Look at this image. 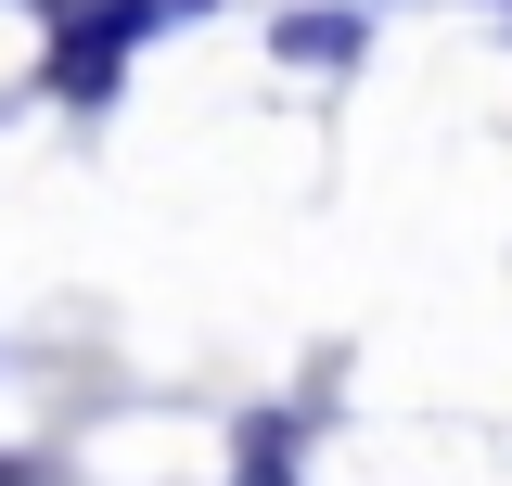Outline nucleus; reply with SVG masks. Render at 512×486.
Returning a JSON list of instances; mask_svg holds the SVG:
<instances>
[{
    "mask_svg": "<svg viewBox=\"0 0 512 486\" xmlns=\"http://www.w3.org/2000/svg\"><path fill=\"white\" fill-rule=\"evenodd\" d=\"M192 0H64L52 13V52H39V90L52 103H116L128 52L154 39V26H180Z\"/></svg>",
    "mask_w": 512,
    "mask_h": 486,
    "instance_id": "obj_1",
    "label": "nucleus"
},
{
    "mask_svg": "<svg viewBox=\"0 0 512 486\" xmlns=\"http://www.w3.org/2000/svg\"><path fill=\"white\" fill-rule=\"evenodd\" d=\"M231 448H244V461H231V486H295V423H282V410H256Z\"/></svg>",
    "mask_w": 512,
    "mask_h": 486,
    "instance_id": "obj_2",
    "label": "nucleus"
},
{
    "mask_svg": "<svg viewBox=\"0 0 512 486\" xmlns=\"http://www.w3.org/2000/svg\"><path fill=\"white\" fill-rule=\"evenodd\" d=\"M269 52H295V64H346V52H359V26H346V13H282V39H269Z\"/></svg>",
    "mask_w": 512,
    "mask_h": 486,
    "instance_id": "obj_3",
    "label": "nucleus"
},
{
    "mask_svg": "<svg viewBox=\"0 0 512 486\" xmlns=\"http://www.w3.org/2000/svg\"><path fill=\"white\" fill-rule=\"evenodd\" d=\"M39 474H52V461H0V486H39Z\"/></svg>",
    "mask_w": 512,
    "mask_h": 486,
    "instance_id": "obj_4",
    "label": "nucleus"
}]
</instances>
